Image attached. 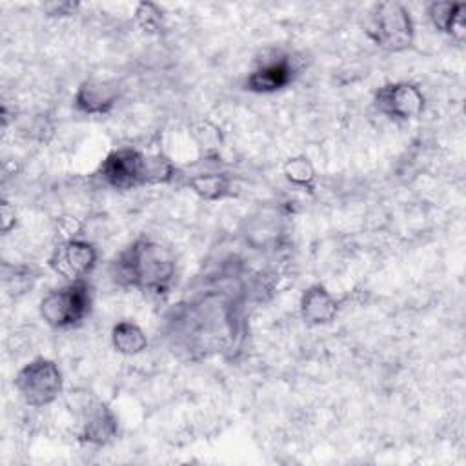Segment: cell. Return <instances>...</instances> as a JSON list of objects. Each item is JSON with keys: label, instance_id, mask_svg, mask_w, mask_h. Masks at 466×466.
Masks as SVG:
<instances>
[{"label": "cell", "instance_id": "obj_7", "mask_svg": "<svg viewBox=\"0 0 466 466\" xmlns=\"http://www.w3.org/2000/svg\"><path fill=\"white\" fill-rule=\"evenodd\" d=\"M146 153L135 147H116L98 166V178L111 189L131 191L146 186L144 182Z\"/></svg>", "mask_w": 466, "mask_h": 466}, {"label": "cell", "instance_id": "obj_13", "mask_svg": "<svg viewBox=\"0 0 466 466\" xmlns=\"http://www.w3.org/2000/svg\"><path fill=\"white\" fill-rule=\"evenodd\" d=\"M187 187L202 200L215 202L222 200L231 195V180L226 173L218 171H206V173H197L187 178Z\"/></svg>", "mask_w": 466, "mask_h": 466}, {"label": "cell", "instance_id": "obj_9", "mask_svg": "<svg viewBox=\"0 0 466 466\" xmlns=\"http://www.w3.org/2000/svg\"><path fill=\"white\" fill-rule=\"evenodd\" d=\"M118 102V87L111 80L87 78L84 80L75 95L73 106L82 115H107Z\"/></svg>", "mask_w": 466, "mask_h": 466}, {"label": "cell", "instance_id": "obj_15", "mask_svg": "<svg viewBox=\"0 0 466 466\" xmlns=\"http://www.w3.org/2000/svg\"><path fill=\"white\" fill-rule=\"evenodd\" d=\"M189 137L204 157H217L224 146V131L209 118H197L189 124Z\"/></svg>", "mask_w": 466, "mask_h": 466}, {"label": "cell", "instance_id": "obj_3", "mask_svg": "<svg viewBox=\"0 0 466 466\" xmlns=\"http://www.w3.org/2000/svg\"><path fill=\"white\" fill-rule=\"evenodd\" d=\"M64 388V375L58 364L47 357H35L15 375V390L31 408L53 404Z\"/></svg>", "mask_w": 466, "mask_h": 466}, {"label": "cell", "instance_id": "obj_19", "mask_svg": "<svg viewBox=\"0 0 466 466\" xmlns=\"http://www.w3.org/2000/svg\"><path fill=\"white\" fill-rule=\"evenodd\" d=\"M42 9L51 18H67L76 15V11L80 9V4L73 0H51V2H46Z\"/></svg>", "mask_w": 466, "mask_h": 466}, {"label": "cell", "instance_id": "obj_10", "mask_svg": "<svg viewBox=\"0 0 466 466\" xmlns=\"http://www.w3.org/2000/svg\"><path fill=\"white\" fill-rule=\"evenodd\" d=\"M118 435V419L104 402H93L86 408L80 426V441L87 446H107Z\"/></svg>", "mask_w": 466, "mask_h": 466}, {"label": "cell", "instance_id": "obj_8", "mask_svg": "<svg viewBox=\"0 0 466 466\" xmlns=\"http://www.w3.org/2000/svg\"><path fill=\"white\" fill-rule=\"evenodd\" d=\"M299 73L295 58L289 55H275L260 62L244 78V89L257 95H269L288 87Z\"/></svg>", "mask_w": 466, "mask_h": 466}, {"label": "cell", "instance_id": "obj_14", "mask_svg": "<svg viewBox=\"0 0 466 466\" xmlns=\"http://www.w3.org/2000/svg\"><path fill=\"white\" fill-rule=\"evenodd\" d=\"M111 344L116 353L124 357H135L147 348V335L138 324L131 320H120L111 329Z\"/></svg>", "mask_w": 466, "mask_h": 466}, {"label": "cell", "instance_id": "obj_1", "mask_svg": "<svg viewBox=\"0 0 466 466\" xmlns=\"http://www.w3.org/2000/svg\"><path fill=\"white\" fill-rule=\"evenodd\" d=\"M115 279L142 293H166L169 291L177 275L175 253L153 240L140 237L124 248L113 262Z\"/></svg>", "mask_w": 466, "mask_h": 466}, {"label": "cell", "instance_id": "obj_5", "mask_svg": "<svg viewBox=\"0 0 466 466\" xmlns=\"http://www.w3.org/2000/svg\"><path fill=\"white\" fill-rule=\"evenodd\" d=\"M373 107L388 118L408 122L422 115L426 107V96L422 89L413 82H388L375 91Z\"/></svg>", "mask_w": 466, "mask_h": 466}, {"label": "cell", "instance_id": "obj_20", "mask_svg": "<svg viewBox=\"0 0 466 466\" xmlns=\"http://www.w3.org/2000/svg\"><path fill=\"white\" fill-rule=\"evenodd\" d=\"M82 222L73 217V215H62L58 220H56V231H58V237L60 240H71V238H82Z\"/></svg>", "mask_w": 466, "mask_h": 466}, {"label": "cell", "instance_id": "obj_17", "mask_svg": "<svg viewBox=\"0 0 466 466\" xmlns=\"http://www.w3.org/2000/svg\"><path fill=\"white\" fill-rule=\"evenodd\" d=\"M177 177L175 162L164 155L162 151L146 155L144 162V182L146 186H158V184H171Z\"/></svg>", "mask_w": 466, "mask_h": 466}, {"label": "cell", "instance_id": "obj_12", "mask_svg": "<svg viewBox=\"0 0 466 466\" xmlns=\"http://www.w3.org/2000/svg\"><path fill=\"white\" fill-rule=\"evenodd\" d=\"M430 24L442 35L457 42L466 38V4L462 2H431L426 9Z\"/></svg>", "mask_w": 466, "mask_h": 466}, {"label": "cell", "instance_id": "obj_21", "mask_svg": "<svg viewBox=\"0 0 466 466\" xmlns=\"http://www.w3.org/2000/svg\"><path fill=\"white\" fill-rule=\"evenodd\" d=\"M16 222H18V215H16L15 206L9 200L2 198V202H0V228H2V233L4 235L11 233L16 228Z\"/></svg>", "mask_w": 466, "mask_h": 466}, {"label": "cell", "instance_id": "obj_18", "mask_svg": "<svg viewBox=\"0 0 466 466\" xmlns=\"http://www.w3.org/2000/svg\"><path fill=\"white\" fill-rule=\"evenodd\" d=\"M133 20L147 35H160L166 25L164 9L158 4L147 0H142L135 5Z\"/></svg>", "mask_w": 466, "mask_h": 466}, {"label": "cell", "instance_id": "obj_2", "mask_svg": "<svg viewBox=\"0 0 466 466\" xmlns=\"http://www.w3.org/2000/svg\"><path fill=\"white\" fill-rule=\"evenodd\" d=\"M93 293L87 279L66 282L47 291L38 306L42 320L53 329H71L87 319Z\"/></svg>", "mask_w": 466, "mask_h": 466}, {"label": "cell", "instance_id": "obj_11", "mask_svg": "<svg viewBox=\"0 0 466 466\" xmlns=\"http://www.w3.org/2000/svg\"><path fill=\"white\" fill-rule=\"evenodd\" d=\"M299 311L306 324L326 326L339 315V300L324 284H311L300 295Z\"/></svg>", "mask_w": 466, "mask_h": 466}, {"label": "cell", "instance_id": "obj_16", "mask_svg": "<svg viewBox=\"0 0 466 466\" xmlns=\"http://www.w3.org/2000/svg\"><path fill=\"white\" fill-rule=\"evenodd\" d=\"M282 175L284 178L295 186L300 187L308 193L315 191L317 186V169L313 162L306 155H293L288 157L282 164Z\"/></svg>", "mask_w": 466, "mask_h": 466}, {"label": "cell", "instance_id": "obj_6", "mask_svg": "<svg viewBox=\"0 0 466 466\" xmlns=\"http://www.w3.org/2000/svg\"><path fill=\"white\" fill-rule=\"evenodd\" d=\"M98 260L96 248L84 238L58 240L47 257V268L66 282L84 280Z\"/></svg>", "mask_w": 466, "mask_h": 466}, {"label": "cell", "instance_id": "obj_4", "mask_svg": "<svg viewBox=\"0 0 466 466\" xmlns=\"http://www.w3.org/2000/svg\"><path fill=\"white\" fill-rule=\"evenodd\" d=\"M370 36L390 53H400L413 46L415 22L411 13L400 2H380L373 7Z\"/></svg>", "mask_w": 466, "mask_h": 466}]
</instances>
